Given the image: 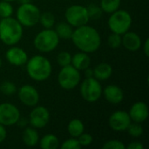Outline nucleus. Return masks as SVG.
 I'll use <instances>...</instances> for the list:
<instances>
[{"label":"nucleus","instance_id":"412c9836","mask_svg":"<svg viewBox=\"0 0 149 149\" xmlns=\"http://www.w3.org/2000/svg\"><path fill=\"white\" fill-rule=\"evenodd\" d=\"M59 39H71L73 32V27L70 25L67 22H60L55 25L54 29Z\"/></svg>","mask_w":149,"mask_h":149},{"label":"nucleus","instance_id":"bb28decb","mask_svg":"<svg viewBox=\"0 0 149 149\" xmlns=\"http://www.w3.org/2000/svg\"><path fill=\"white\" fill-rule=\"evenodd\" d=\"M126 131H127L128 134L131 137H134V138L141 137L143 134V132H144L141 124L137 123V122H131Z\"/></svg>","mask_w":149,"mask_h":149},{"label":"nucleus","instance_id":"393cba45","mask_svg":"<svg viewBox=\"0 0 149 149\" xmlns=\"http://www.w3.org/2000/svg\"><path fill=\"white\" fill-rule=\"evenodd\" d=\"M38 23H40L45 29H52L55 24V17L52 12L49 11L40 13Z\"/></svg>","mask_w":149,"mask_h":149},{"label":"nucleus","instance_id":"ea45409f","mask_svg":"<svg viewBox=\"0 0 149 149\" xmlns=\"http://www.w3.org/2000/svg\"><path fill=\"white\" fill-rule=\"evenodd\" d=\"M19 1V3H20V4L21 3H31V0H18Z\"/></svg>","mask_w":149,"mask_h":149},{"label":"nucleus","instance_id":"f257e3e1","mask_svg":"<svg viewBox=\"0 0 149 149\" xmlns=\"http://www.w3.org/2000/svg\"><path fill=\"white\" fill-rule=\"evenodd\" d=\"M71 39L80 52L86 53L97 52L101 45V38L99 31L87 24L77 27L73 30Z\"/></svg>","mask_w":149,"mask_h":149},{"label":"nucleus","instance_id":"72a5a7b5","mask_svg":"<svg viewBox=\"0 0 149 149\" xmlns=\"http://www.w3.org/2000/svg\"><path fill=\"white\" fill-rule=\"evenodd\" d=\"M77 139H78V141H79V145L81 146V148L82 147H88L93 141V136L88 133H82Z\"/></svg>","mask_w":149,"mask_h":149},{"label":"nucleus","instance_id":"9b49d317","mask_svg":"<svg viewBox=\"0 0 149 149\" xmlns=\"http://www.w3.org/2000/svg\"><path fill=\"white\" fill-rule=\"evenodd\" d=\"M29 116V124L34 128H44L50 121V112L43 106H35Z\"/></svg>","mask_w":149,"mask_h":149},{"label":"nucleus","instance_id":"f8f14e48","mask_svg":"<svg viewBox=\"0 0 149 149\" xmlns=\"http://www.w3.org/2000/svg\"><path fill=\"white\" fill-rule=\"evenodd\" d=\"M17 96L22 104L26 107H33L39 101L38 91L31 85H24L17 91Z\"/></svg>","mask_w":149,"mask_h":149},{"label":"nucleus","instance_id":"c9c22d12","mask_svg":"<svg viewBox=\"0 0 149 149\" xmlns=\"http://www.w3.org/2000/svg\"><path fill=\"white\" fill-rule=\"evenodd\" d=\"M7 137V131L4 126L0 124V144L4 141Z\"/></svg>","mask_w":149,"mask_h":149},{"label":"nucleus","instance_id":"f03ea898","mask_svg":"<svg viewBox=\"0 0 149 149\" xmlns=\"http://www.w3.org/2000/svg\"><path fill=\"white\" fill-rule=\"evenodd\" d=\"M52 67L50 60L42 55H35L28 58L26 62V72L28 76L38 82H42L49 79Z\"/></svg>","mask_w":149,"mask_h":149},{"label":"nucleus","instance_id":"a211bd4d","mask_svg":"<svg viewBox=\"0 0 149 149\" xmlns=\"http://www.w3.org/2000/svg\"><path fill=\"white\" fill-rule=\"evenodd\" d=\"M91 64V58L88 53L84 52H79L72 56L71 65L79 71H84L86 68L89 67Z\"/></svg>","mask_w":149,"mask_h":149},{"label":"nucleus","instance_id":"9d476101","mask_svg":"<svg viewBox=\"0 0 149 149\" xmlns=\"http://www.w3.org/2000/svg\"><path fill=\"white\" fill-rule=\"evenodd\" d=\"M20 118L18 108L11 103L0 104V124L4 127L16 125Z\"/></svg>","mask_w":149,"mask_h":149},{"label":"nucleus","instance_id":"4468645a","mask_svg":"<svg viewBox=\"0 0 149 149\" xmlns=\"http://www.w3.org/2000/svg\"><path fill=\"white\" fill-rule=\"evenodd\" d=\"M5 58L12 65L22 66L26 64L29 58L24 49L11 45L5 52Z\"/></svg>","mask_w":149,"mask_h":149},{"label":"nucleus","instance_id":"20e7f679","mask_svg":"<svg viewBox=\"0 0 149 149\" xmlns=\"http://www.w3.org/2000/svg\"><path fill=\"white\" fill-rule=\"evenodd\" d=\"M59 40L60 39L54 30L44 29L35 36L33 45L38 52L48 53L58 47Z\"/></svg>","mask_w":149,"mask_h":149},{"label":"nucleus","instance_id":"c85d7f7f","mask_svg":"<svg viewBox=\"0 0 149 149\" xmlns=\"http://www.w3.org/2000/svg\"><path fill=\"white\" fill-rule=\"evenodd\" d=\"M13 14V7L10 2H7L4 0L0 1V17L5 18L11 17Z\"/></svg>","mask_w":149,"mask_h":149},{"label":"nucleus","instance_id":"f3484780","mask_svg":"<svg viewBox=\"0 0 149 149\" xmlns=\"http://www.w3.org/2000/svg\"><path fill=\"white\" fill-rule=\"evenodd\" d=\"M122 37L121 45L129 52H137L141 47V37L134 31H127Z\"/></svg>","mask_w":149,"mask_h":149},{"label":"nucleus","instance_id":"4c0bfd02","mask_svg":"<svg viewBox=\"0 0 149 149\" xmlns=\"http://www.w3.org/2000/svg\"><path fill=\"white\" fill-rule=\"evenodd\" d=\"M28 123H29V120L27 119H25V118H24V119L23 118H19L17 122V124L19 127H25Z\"/></svg>","mask_w":149,"mask_h":149},{"label":"nucleus","instance_id":"6ab92c4d","mask_svg":"<svg viewBox=\"0 0 149 149\" xmlns=\"http://www.w3.org/2000/svg\"><path fill=\"white\" fill-rule=\"evenodd\" d=\"M113 74V67L108 63H100L93 69V78L99 81H105L108 79Z\"/></svg>","mask_w":149,"mask_h":149},{"label":"nucleus","instance_id":"423d86ee","mask_svg":"<svg viewBox=\"0 0 149 149\" xmlns=\"http://www.w3.org/2000/svg\"><path fill=\"white\" fill-rule=\"evenodd\" d=\"M40 13V10L37 5L31 3H21L17 10L16 19L23 27H32L38 23Z\"/></svg>","mask_w":149,"mask_h":149},{"label":"nucleus","instance_id":"7c9ffc66","mask_svg":"<svg viewBox=\"0 0 149 149\" xmlns=\"http://www.w3.org/2000/svg\"><path fill=\"white\" fill-rule=\"evenodd\" d=\"M121 41H122L121 35L117 34V33H113V32H112V34H110L108 38H107L108 45L113 49H117V48L120 47Z\"/></svg>","mask_w":149,"mask_h":149},{"label":"nucleus","instance_id":"cd10ccee","mask_svg":"<svg viewBox=\"0 0 149 149\" xmlns=\"http://www.w3.org/2000/svg\"><path fill=\"white\" fill-rule=\"evenodd\" d=\"M17 86L11 81H3L0 85V92L5 96H12L17 93Z\"/></svg>","mask_w":149,"mask_h":149},{"label":"nucleus","instance_id":"b1692460","mask_svg":"<svg viewBox=\"0 0 149 149\" xmlns=\"http://www.w3.org/2000/svg\"><path fill=\"white\" fill-rule=\"evenodd\" d=\"M121 0H100V8L103 12L113 13L120 9Z\"/></svg>","mask_w":149,"mask_h":149},{"label":"nucleus","instance_id":"e433bc0d","mask_svg":"<svg viewBox=\"0 0 149 149\" xmlns=\"http://www.w3.org/2000/svg\"><path fill=\"white\" fill-rule=\"evenodd\" d=\"M142 50H143L144 54H145L147 57H148L149 56V39L148 38H147V39L145 40V42H144V44H143Z\"/></svg>","mask_w":149,"mask_h":149},{"label":"nucleus","instance_id":"2eb2a0df","mask_svg":"<svg viewBox=\"0 0 149 149\" xmlns=\"http://www.w3.org/2000/svg\"><path fill=\"white\" fill-rule=\"evenodd\" d=\"M128 114L133 122L142 124L148 117V107L143 101H137L130 107Z\"/></svg>","mask_w":149,"mask_h":149},{"label":"nucleus","instance_id":"39448f33","mask_svg":"<svg viewBox=\"0 0 149 149\" xmlns=\"http://www.w3.org/2000/svg\"><path fill=\"white\" fill-rule=\"evenodd\" d=\"M132 21L131 14L128 11L119 9L111 13L107 21V24L112 32L123 35L131 28Z\"/></svg>","mask_w":149,"mask_h":149},{"label":"nucleus","instance_id":"0eeeda50","mask_svg":"<svg viewBox=\"0 0 149 149\" xmlns=\"http://www.w3.org/2000/svg\"><path fill=\"white\" fill-rule=\"evenodd\" d=\"M81 80V75L79 70L72 65L61 67L58 75V82L61 88L65 90H72L76 88Z\"/></svg>","mask_w":149,"mask_h":149},{"label":"nucleus","instance_id":"6e6552de","mask_svg":"<svg viewBox=\"0 0 149 149\" xmlns=\"http://www.w3.org/2000/svg\"><path fill=\"white\" fill-rule=\"evenodd\" d=\"M102 90L100 81L93 77L86 78L80 85L81 97L89 103L97 102L102 96Z\"/></svg>","mask_w":149,"mask_h":149},{"label":"nucleus","instance_id":"1a4fd4ad","mask_svg":"<svg viewBox=\"0 0 149 149\" xmlns=\"http://www.w3.org/2000/svg\"><path fill=\"white\" fill-rule=\"evenodd\" d=\"M65 17L66 22L75 28L87 24L90 20L86 7L80 4H72L69 6L65 10Z\"/></svg>","mask_w":149,"mask_h":149},{"label":"nucleus","instance_id":"58836bf2","mask_svg":"<svg viewBox=\"0 0 149 149\" xmlns=\"http://www.w3.org/2000/svg\"><path fill=\"white\" fill-rule=\"evenodd\" d=\"M84 74H85V77L86 78H91V77H93V69H91L89 67L86 68L84 70Z\"/></svg>","mask_w":149,"mask_h":149},{"label":"nucleus","instance_id":"f704fd0d","mask_svg":"<svg viewBox=\"0 0 149 149\" xmlns=\"http://www.w3.org/2000/svg\"><path fill=\"white\" fill-rule=\"evenodd\" d=\"M126 148L128 149H143L144 148V146L142 143H141L140 141H134V142H131L130 144H128Z\"/></svg>","mask_w":149,"mask_h":149},{"label":"nucleus","instance_id":"c756f323","mask_svg":"<svg viewBox=\"0 0 149 149\" xmlns=\"http://www.w3.org/2000/svg\"><path fill=\"white\" fill-rule=\"evenodd\" d=\"M57 63L60 67H64L71 65L72 63V55L70 52L62 51L57 56Z\"/></svg>","mask_w":149,"mask_h":149},{"label":"nucleus","instance_id":"2f4dec72","mask_svg":"<svg viewBox=\"0 0 149 149\" xmlns=\"http://www.w3.org/2000/svg\"><path fill=\"white\" fill-rule=\"evenodd\" d=\"M61 149H80L81 146L79 145L78 139L77 138H73L71 137L70 139H67L66 141H65L61 146H60Z\"/></svg>","mask_w":149,"mask_h":149},{"label":"nucleus","instance_id":"dca6fc26","mask_svg":"<svg viewBox=\"0 0 149 149\" xmlns=\"http://www.w3.org/2000/svg\"><path fill=\"white\" fill-rule=\"evenodd\" d=\"M102 95L106 100L111 104L118 105L123 101L124 92L117 85H108L102 90Z\"/></svg>","mask_w":149,"mask_h":149},{"label":"nucleus","instance_id":"473e14b6","mask_svg":"<svg viewBox=\"0 0 149 149\" xmlns=\"http://www.w3.org/2000/svg\"><path fill=\"white\" fill-rule=\"evenodd\" d=\"M103 149H125L126 146L121 141L119 140H110L104 143L102 146Z\"/></svg>","mask_w":149,"mask_h":149},{"label":"nucleus","instance_id":"5701e85b","mask_svg":"<svg viewBox=\"0 0 149 149\" xmlns=\"http://www.w3.org/2000/svg\"><path fill=\"white\" fill-rule=\"evenodd\" d=\"M58 138L52 134H45L41 138L39 141V146L43 149H56L58 148Z\"/></svg>","mask_w":149,"mask_h":149},{"label":"nucleus","instance_id":"ddd939ff","mask_svg":"<svg viewBox=\"0 0 149 149\" xmlns=\"http://www.w3.org/2000/svg\"><path fill=\"white\" fill-rule=\"evenodd\" d=\"M131 122L132 120L128 113L121 110L113 113L108 120L109 127L115 132L126 131Z\"/></svg>","mask_w":149,"mask_h":149},{"label":"nucleus","instance_id":"4be33fe9","mask_svg":"<svg viewBox=\"0 0 149 149\" xmlns=\"http://www.w3.org/2000/svg\"><path fill=\"white\" fill-rule=\"evenodd\" d=\"M85 126L82 120L79 119H73L70 120L67 126V131L71 137L78 138L82 133H84Z\"/></svg>","mask_w":149,"mask_h":149},{"label":"nucleus","instance_id":"a19ab883","mask_svg":"<svg viewBox=\"0 0 149 149\" xmlns=\"http://www.w3.org/2000/svg\"><path fill=\"white\" fill-rule=\"evenodd\" d=\"M1 66H2V58H0V68H1Z\"/></svg>","mask_w":149,"mask_h":149},{"label":"nucleus","instance_id":"7ed1b4c3","mask_svg":"<svg viewBox=\"0 0 149 149\" xmlns=\"http://www.w3.org/2000/svg\"><path fill=\"white\" fill-rule=\"evenodd\" d=\"M21 24L14 17H9L0 20V40L6 45H17L23 38Z\"/></svg>","mask_w":149,"mask_h":149},{"label":"nucleus","instance_id":"a878e982","mask_svg":"<svg viewBox=\"0 0 149 149\" xmlns=\"http://www.w3.org/2000/svg\"><path fill=\"white\" fill-rule=\"evenodd\" d=\"M87 13L90 20H98L102 17L103 10H101L100 6L95 4V3H91L87 7Z\"/></svg>","mask_w":149,"mask_h":149},{"label":"nucleus","instance_id":"79ce46f5","mask_svg":"<svg viewBox=\"0 0 149 149\" xmlns=\"http://www.w3.org/2000/svg\"><path fill=\"white\" fill-rule=\"evenodd\" d=\"M4 1H7V2H13V1H16V0H4Z\"/></svg>","mask_w":149,"mask_h":149},{"label":"nucleus","instance_id":"aec40b11","mask_svg":"<svg viewBox=\"0 0 149 149\" xmlns=\"http://www.w3.org/2000/svg\"><path fill=\"white\" fill-rule=\"evenodd\" d=\"M22 140L25 146L34 147L39 141L38 133L36 128L32 127H25L22 134Z\"/></svg>","mask_w":149,"mask_h":149}]
</instances>
